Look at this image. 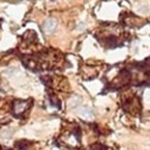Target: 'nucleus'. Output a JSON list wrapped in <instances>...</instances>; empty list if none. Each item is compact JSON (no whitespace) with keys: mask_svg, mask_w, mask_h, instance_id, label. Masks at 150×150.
Masks as SVG:
<instances>
[{"mask_svg":"<svg viewBox=\"0 0 150 150\" xmlns=\"http://www.w3.org/2000/svg\"><path fill=\"white\" fill-rule=\"evenodd\" d=\"M56 20L55 19H47L43 23V32L46 34H52L56 28Z\"/></svg>","mask_w":150,"mask_h":150,"instance_id":"obj_1","label":"nucleus"},{"mask_svg":"<svg viewBox=\"0 0 150 150\" xmlns=\"http://www.w3.org/2000/svg\"><path fill=\"white\" fill-rule=\"evenodd\" d=\"M16 146H18V148H19L20 150H26V146H27V143L22 141V142H20V143H18V144H16Z\"/></svg>","mask_w":150,"mask_h":150,"instance_id":"obj_2","label":"nucleus"}]
</instances>
